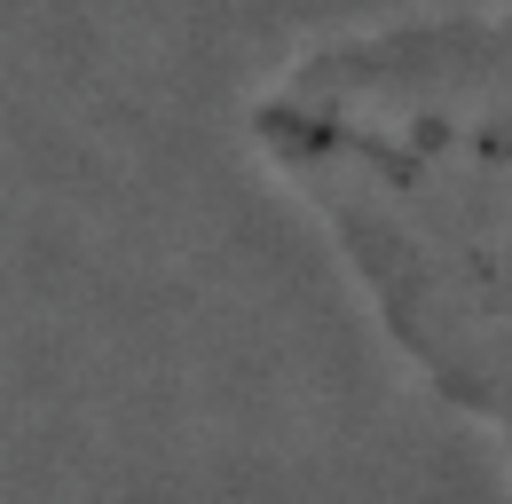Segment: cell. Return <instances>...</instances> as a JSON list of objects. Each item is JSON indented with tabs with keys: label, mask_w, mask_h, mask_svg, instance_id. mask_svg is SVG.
Returning a JSON list of instances; mask_svg holds the SVG:
<instances>
[{
	"label": "cell",
	"mask_w": 512,
	"mask_h": 504,
	"mask_svg": "<svg viewBox=\"0 0 512 504\" xmlns=\"http://www.w3.org/2000/svg\"><path fill=\"white\" fill-rule=\"evenodd\" d=\"M253 142L410 371L512 465V8L323 40L253 103Z\"/></svg>",
	"instance_id": "6da1fadb"
}]
</instances>
